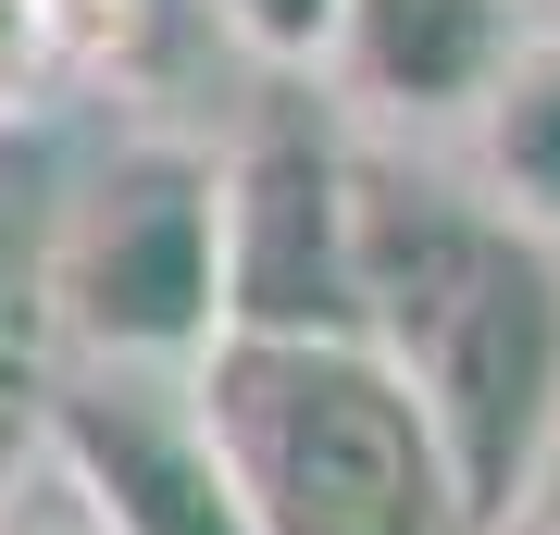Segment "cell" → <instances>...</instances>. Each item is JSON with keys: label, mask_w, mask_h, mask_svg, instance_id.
<instances>
[{"label": "cell", "mask_w": 560, "mask_h": 535, "mask_svg": "<svg viewBox=\"0 0 560 535\" xmlns=\"http://www.w3.org/2000/svg\"><path fill=\"white\" fill-rule=\"evenodd\" d=\"M523 523H536V535H560V449L536 461V486H523Z\"/></svg>", "instance_id": "14"}, {"label": "cell", "mask_w": 560, "mask_h": 535, "mask_svg": "<svg viewBox=\"0 0 560 535\" xmlns=\"http://www.w3.org/2000/svg\"><path fill=\"white\" fill-rule=\"evenodd\" d=\"M349 113L287 75L212 150L224 337H349Z\"/></svg>", "instance_id": "4"}, {"label": "cell", "mask_w": 560, "mask_h": 535, "mask_svg": "<svg viewBox=\"0 0 560 535\" xmlns=\"http://www.w3.org/2000/svg\"><path fill=\"white\" fill-rule=\"evenodd\" d=\"M349 337L436 423L486 535L523 523V486L560 449V249L511 224L474 175L361 138L349 162Z\"/></svg>", "instance_id": "1"}, {"label": "cell", "mask_w": 560, "mask_h": 535, "mask_svg": "<svg viewBox=\"0 0 560 535\" xmlns=\"http://www.w3.org/2000/svg\"><path fill=\"white\" fill-rule=\"evenodd\" d=\"M38 449L101 535H249L200 374L175 361H38Z\"/></svg>", "instance_id": "5"}, {"label": "cell", "mask_w": 560, "mask_h": 535, "mask_svg": "<svg viewBox=\"0 0 560 535\" xmlns=\"http://www.w3.org/2000/svg\"><path fill=\"white\" fill-rule=\"evenodd\" d=\"M50 199H62V150L50 125H0V337H25L38 324V249H50ZM38 349V337H25Z\"/></svg>", "instance_id": "8"}, {"label": "cell", "mask_w": 560, "mask_h": 535, "mask_svg": "<svg viewBox=\"0 0 560 535\" xmlns=\"http://www.w3.org/2000/svg\"><path fill=\"white\" fill-rule=\"evenodd\" d=\"M536 0H337L324 25V100L361 138H411V125H460L486 75L523 50Z\"/></svg>", "instance_id": "6"}, {"label": "cell", "mask_w": 560, "mask_h": 535, "mask_svg": "<svg viewBox=\"0 0 560 535\" xmlns=\"http://www.w3.org/2000/svg\"><path fill=\"white\" fill-rule=\"evenodd\" d=\"M0 535H101V523H88V511H75V498H62V486L38 474V486H25V498H13V511H0Z\"/></svg>", "instance_id": "13"}, {"label": "cell", "mask_w": 560, "mask_h": 535, "mask_svg": "<svg viewBox=\"0 0 560 535\" xmlns=\"http://www.w3.org/2000/svg\"><path fill=\"white\" fill-rule=\"evenodd\" d=\"M25 337H38V361H175V374L224 337L212 138L125 125L88 162H62Z\"/></svg>", "instance_id": "3"}, {"label": "cell", "mask_w": 560, "mask_h": 535, "mask_svg": "<svg viewBox=\"0 0 560 535\" xmlns=\"http://www.w3.org/2000/svg\"><path fill=\"white\" fill-rule=\"evenodd\" d=\"M224 38H237L261 75H312L324 62V25H337V0H212Z\"/></svg>", "instance_id": "9"}, {"label": "cell", "mask_w": 560, "mask_h": 535, "mask_svg": "<svg viewBox=\"0 0 560 535\" xmlns=\"http://www.w3.org/2000/svg\"><path fill=\"white\" fill-rule=\"evenodd\" d=\"M38 13H50V38H62V62H75V75H88V62H125V50H138L150 0H38Z\"/></svg>", "instance_id": "11"}, {"label": "cell", "mask_w": 560, "mask_h": 535, "mask_svg": "<svg viewBox=\"0 0 560 535\" xmlns=\"http://www.w3.org/2000/svg\"><path fill=\"white\" fill-rule=\"evenodd\" d=\"M460 125H474V187L511 224L560 237V25H523V50L486 75V100Z\"/></svg>", "instance_id": "7"}, {"label": "cell", "mask_w": 560, "mask_h": 535, "mask_svg": "<svg viewBox=\"0 0 560 535\" xmlns=\"http://www.w3.org/2000/svg\"><path fill=\"white\" fill-rule=\"evenodd\" d=\"M38 474H50V449H38V361H13V374H0V511Z\"/></svg>", "instance_id": "12"}, {"label": "cell", "mask_w": 560, "mask_h": 535, "mask_svg": "<svg viewBox=\"0 0 560 535\" xmlns=\"http://www.w3.org/2000/svg\"><path fill=\"white\" fill-rule=\"evenodd\" d=\"M62 75H75V62H62L50 13H38V0H0V125L50 113V88H62Z\"/></svg>", "instance_id": "10"}, {"label": "cell", "mask_w": 560, "mask_h": 535, "mask_svg": "<svg viewBox=\"0 0 560 535\" xmlns=\"http://www.w3.org/2000/svg\"><path fill=\"white\" fill-rule=\"evenodd\" d=\"M187 374L249 535H486L423 398L361 337H212Z\"/></svg>", "instance_id": "2"}, {"label": "cell", "mask_w": 560, "mask_h": 535, "mask_svg": "<svg viewBox=\"0 0 560 535\" xmlns=\"http://www.w3.org/2000/svg\"><path fill=\"white\" fill-rule=\"evenodd\" d=\"M13 361H38V349H25V337H0V374H13Z\"/></svg>", "instance_id": "15"}]
</instances>
